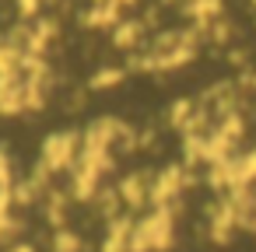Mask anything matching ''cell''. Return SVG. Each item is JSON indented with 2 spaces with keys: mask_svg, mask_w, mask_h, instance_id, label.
<instances>
[{
  "mask_svg": "<svg viewBox=\"0 0 256 252\" xmlns=\"http://www.w3.org/2000/svg\"><path fill=\"white\" fill-rule=\"evenodd\" d=\"M4 252H36V249H32L28 242H11V245H8Z\"/></svg>",
  "mask_w": 256,
  "mask_h": 252,
  "instance_id": "cell-1",
  "label": "cell"
}]
</instances>
